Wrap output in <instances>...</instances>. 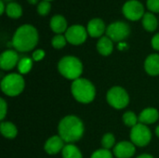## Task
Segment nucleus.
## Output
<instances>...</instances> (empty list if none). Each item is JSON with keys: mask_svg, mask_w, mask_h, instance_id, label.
Here are the masks:
<instances>
[{"mask_svg": "<svg viewBox=\"0 0 159 158\" xmlns=\"http://www.w3.org/2000/svg\"><path fill=\"white\" fill-rule=\"evenodd\" d=\"M152 139V132L146 125L138 123L135 127L131 128L130 140L135 146L144 147L148 145Z\"/></svg>", "mask_w": 159, "mask_h": 158, "instance_id": "obj_7", "label": "nucleus"}, {"mask_svg": "<svg viewBox=\"0 0 159 158\" xmlns=\"http://www.w3.org/2000/svg\"><path fill=\"white\" fill-rule=\"evenodd\" d=\"M106 100L110 106L117 110L126 108L129 103V96L127 90L118 86L113 87L107 91Z\"/></svg>", "mask_w": 159, "mask_h": 158, "instance_id": "obj_6", "label": "nucleus"}, {"mask_svg": "<svg viewBox=\"0 0 159 158\" xmlns=\"http://www.w3.org/2000/svg\"><path fill=\"white\" fill-rule=\"evenodd\" d=\"M0 7H1L0 14H3V13H4V10H5V7H4V3H3V1H0Z\"/></svg>", "mask_w": 159, "mask_h": 158, "instance_id": "obj_34", "label": "nucleus"}, {"mask_svg": "<svg viewBox=\"0 0 159 158\" xmlns=\"http://www.w3.org/2000/svg\"><path fill=\"white\" fill-rule=\"evenodd\" d=\"M130 33L129 26L122 21H116L110 24L106 29V34L112 41L120 42L126 39Z\"/></svg>", "mask_w": 159, "mask_h": 158, "instance_id": "obj_8", "label": "nucleus"}, {"mask_svg": "<svg viewBox=\"0 0 159 158\" xmlns=\"http://www.w3.org/2000/svg\"><path fill=\"white\" fill-rule=\"evenodd\" d=\"M87 31L91 37H100L105 31V24L103 20L99 18L92 19L88 24Z\"/></svg>", "mask_w": 159, "mask_h": 158, "instance_id": "obj_15", "label": "nucleus"}, {"mask_svg": "<svg viewBox=\"0 0 159 158\" xmlns=\"http://www.w3.org/2000/svg\"><path fill=\"white\" fill-rule=\"evenodd\" d=\"M143 25L145 30L149 32H154L157 27V20L153 13L147 12L143 15Z\"/></svg>", "mask_w": 159, "mask_h": 158, "instance_id": "obj_21", "label": "nucleus"}, {"mask_svg": "<svg viewBox=\"0 0 159 158\" xmlns=\"http://www.w3.org/2000/svg\"><path fill=\"white\" fill-rule=\"evenodd\" d=\"M33 67V60L30 59L29 57H22L20 59L19 63H18V70L19 73L22 75L31 71Z\"/></svg>", "mask_w": 159, "mask_h": 158, "instance_id": "obj_22", "label": "nucleus"}, {"mask_svg": "<svg viewBox=\"0 0 159 158\" xmlns=\"http://www.w3.org/2000/svg\"><path fill=\"white\" fill-rule=\"evenodd\" d=\"M66 42H67V40H66L65 36H63L62 34H57L52 38L51 44H52L53 47L60 49V48H62L66 45Z\"/></svg>", "mask_w": 159, "mask_h": 158, "instance_id": "obj_26", "label": "nucleus"}, {"mask_svg": "<svg viewBox=\"0 0 159 158\" xmlns=\"http://www.w3.org/2000/svg\"><path fill=\"white\" fill-rule=\"evenodd\" d=\"M2 92L9 97H16L20 95L25 87V81L20 74H9L4 76L1 80Z\"/></svg>", "mask_w": 159, "mask_h": 158, "instance_id": "obj_5", "label": "nucleus"}, {"mask_svg": "<svg viewBox=\"0 0 159 158\" xmlns=\"http://www.w3.org/2000/svg\"><path fill=\"white\" fill-rule=\"evenodd\" d=\"M88 35V31L82 25H73L65 32V37L67 42L72 45L83 44Z\"/></svg>", "mask_w": 159, "mask_h": 158, "instance_id": "obj_9", "label": "nucleus"}, {"mask_svg": "<svg viewBox=\"0 0 159 158\" xmlns=\"http://www.w3.org/2000/svg\"><path fill=\"white\" fill-rule=\"evenodd\" d=\"M64 143V141L59 135L52 136L46 142L44 149L48 155H56L62 151L65 146Z\"/></svg>", "mask_w": 159, "mask_h": 158, "instance_id": "obj_13", "label": "nucleus"}, {"mask_svg": "<svg viewBox=\"0 0 159 158\" xmlns=\"http://www.w3.org/2000/svg\"><path fill=\"white\" fill-rule=\"evenodd\" d=\"M58 70L63 77L75 81L80 78L83 73V64L76 57L65 56L60 60L58 63Z\"/></svg>", "mask_w": 159, "mask_h": 158, "instance_id": "obj_4", "label": "nucleus"}, {"mask_svg": "<svg viewBox=\"0 0 159 158\" xmlns=\"http://www.w3.org/2000/svg\"><path fill=\"white\" fill-rule=\"evenodd\" d=\"M0 130L1 134L7 139H14L18 135L17 127L11 122L2 121L0 125Z\"/></svg>", "mask_w": 159, "mask_h": 158, "instance_id": "obj_19", "label": "nucleus"}, {"mask_svg": "<svg viewBox=\"0 0 159 158\" xmlns=\"http://www.w3.org/2000/svg\"><path fill=\"white\" fill-rule=\"evenodd\" d=\"M71 92L75 101L81 103H90L96 96V88L94 85L86 78H78L73 81Z\"/></svg>", "mask_w": 159, "mask_h": 158, "instance_id": "obj_3", "label": "nucleus"}, {"mask_svg": "<svg viewBox=\"0 0 159 158\" xmlns=\"http://www.w3.org/2000/svg\"><path fill=\"white\" fill-rule=\"evenodd\" d=\"M97 49L102 56H108L113 52L114 45L113 41L108 36H102L97 43Z\"/></svg>", "mask_w": 159, "mask_h": 158, "instance_id": "obj_18", "label": "nucleus"}, {"mask_svg": "<svg viewBox=\"0 0 159 158\" xmlns=\"http://www.w3.org/2000/svg\"><path fill=\"white\" fill-rule=\"evenodd\" d=\"M147 7L153 12H159V0H147Z\"/></svg>", "mask_w": 159, "mask_h": 158, "instance_id": "obj_30", "label": "nucleus"}, {"mask_svg": "<svg viewBox=\"0 0 159 158\" xmlns=\"http://www.w3.org/2000/svg\"><path fill=\"white\" fill-rule=\"evenodd\" d=\"M152 46L154 49L159 50V33L157 34L153 38H152Z\"/></svg>", "mask_w": 159, "mask_h": 158, "instance_id": "obj_32", "label": "nucleus"}, {"mask_svg": "<svg viewBox=\"0 0 159 158\" xmlns=\"http://www.w3.org/2000/svg\"><path fill=\"white\" fill-rule=\"evenodd\" d=\"M136 158H154L151 155H148V154H143L141 156H139L138 157Z\"/></svg>", "mask_w": 159, "mask_h": 158, "instance_id": "obj_33", "label": "nucleus"}, {"mask_svg": "<svg viewBox=\"0 0 159 158\" xmlns=\"http://www.w3.org/2000/svg\"><path fill=\"white\" fill-rule=\"evenodd\" d=\"M7 102L6 101L1 98L0 99V119L3 121L7 115Z\"/></svg>", "mask_w": 159, "mask_h": 158, "instance_id": "obj_29", "label": "nucleus"}, {"mask_svg": "<svg viewBox=\"0 0 159 158\" xmlns=\"http://www.w3.org/2000/svg\"><path fill=\"white\" fill-rule=\"evenodd\" d=\"M44 57H45V51L42 50V49H37V50H35V51L33 53V55H32V59H33L34 61H41Z\"/></svg>", "mask_w": 159, "mask_h": 158, "instance_id": "obj_31", "label": "nucleus"}, {"mask_svg": "<svg viewBox=\"0 0 159 158\" xmlns=\"http://www.w3.org/2000/svg\"><path fill=\"white\" fill-rule=\"evenodd\" d=\"M7 14L8 17L13 18V19L20 18L22 14L21 7L18 3H15V2L9 3L7 7Z\"/></svg>", "mask_w": 159, "mask_h": 158, "instance_id": "obj_23", "label": "nucleus"}, {"mask_svg": "<svg viewBox=\"0 0 159 158\" xmlns=\"http://www.w3.org/2000/svg\"><path fill=\"white\" fill-rule=\"evenodd\" d=\"M116 144V138L114 136V134L112 133H106L103 135L102 139V145L103 149H111L115 146Z\"/></svg>", "mask_w": 159, "mask_h": 158, "instance_id": "obj_25", "label": "nucleus"}, {"mask_svg": "<svg viewBox=\"0 0 159 158\" xmlns=\"http://www.w3.org/2000/svg\"><path fill=\"white\" fill-rule=\"evenodd\" d=\"M156 134H157V136L159 138V126H157V129H156Z\"/></svg>", "mask_w": 159, "mask_h": 158, "instance_id": "obj_36", "label": "nucleus"}, {"mask_svg": "<svg viewBox=\"0 0 159 158\" xmlns=\"http://www.w3.org/2000/svg\"><path fill=\"white\" fill-rule=\"evenodd\" d=\"M45 1H50V0H45Z\"/></svg>", "mask_w": 159, "mask_h": 158, "instance_id": "obj_37", "label": "nucleus"}, {"mask_svg": "<svg viewBox=\"0 0 159 158\" xmlns=\"http://www.w3.org/2000/svg\"><path fill=\"white\" fill-rule=\"evenodd\" d=\"M123 13L130 20H138L144 15L143 6L137 0H129L123 7Z\"/></svg>", "mask_w": 159, "mask_h": 158, "instance_id": "obj_10", "label": "nucleus"}, {"mask_svg": "<svg viewBox=\"0 0 159 158\" xmlns=\"http://www.w3.org/2000/svg\"><path fill=\"white\" fill-rule=\"evenodd\" d=\"M37 1H38V0H28V2H29L30 4H32V5L36 4V3H37Z\"/></svg>", "mask_w": 159, "mask_h": 158, "instance_id": "obj_35", "label": "nucleus"}, {"mask_svg": "<svg viewBox=\"0 0 159 158\" xmlns=\"http://www.w3.org/2000/svg\"><path fill=\"white\" fill-rule=\"evenodd\" d=\"M123 122L126 126L128 127H130V128H133L135 127L138 122H139V116H137L133 112L131 111H128L126 112L124 115H123Z\"/></svg>", "mask_w": 159, "mask_h": 158, "instance_id": "obj_24", "label": "nucleus"}, {"mask_svg": "<svg viewBox=\"0 0 159 158\" xmlns=\"http://www.w3.org/2000/svg\"><path fill=\"white\" fill-rule=\"evenodd\" d=\"M144 69L149 75H159V54H151L146 58Z\"/></svg>", "mask_w": 159, "mask_h": 158, "instance_id": "obj_16", "label": "nucleus"}, {"mask_svg": "<svg viewBox=\"0 0 159 158\" xmlns=\"http://www.w3.org/2000/svg\"><path fill=\"white\" fill-rule=\"evenodd\" d=\"M38 42L36 29L29 24H24L17 29L12 38V46L20 52H27L35 47Z\"/></svg>", "mask_w": 159, "mask_h": 158, "instance_id": "obj_2", "label": "nucleus"}, {"mask_svg": "<svg viewBox=\"0 0 159 158\" xmlns=\"http://www.w3.org/2000/svg\"><path fill=\"white\" fill-rule=\"evenodd\" d=\"M50 4L48 3V1H42V2H40L39 3V5H38V7H37V11H38V13L40 14V15H43V16H45V15H47L48 12H49V10H50Z\"/></svg>", "mask_w": 159, "mask_h": 158, "instance_id": "obj_28", "label": "nucleus"}, {"mask_svg": "<svg viewBox=\"0 0 159 158\" xmlns=\"http://www.w3.org/2000/svg\"><path fill=\"white\" fill-rule=\"evenodd\" d=\"M62 158H83L82 153L73 143H67L61 151Z\"/></svg>", "mask_w": 159, "mask_h": 158, "instance_id": "obj_20", "label": "nucleus"}, {"mask_svg": "<svg viewBox=\"0 0 159 158\" xmlns=\"http://www.w3.org/2000/svg\"><path fill=\"white\" fill-rule=\"evenodd\" d=\"M159 118V113L157 109L149 107L142 111L139 115V123L143 125H151L156 123Z\"/></svg>", "mask_w": 159, "mask_h": 158, "instance_id": "obj_14", "label": "nucleus"}, {"mask_svg": "<svg viewBox=\"0 0 159 158\" xmlns=\"http://www.w3.org/2000/svg\"><path fill=\"white\" fill-rule=\"evenodd\" d=\"M50 28L54 33L61 34L67 31V21L62 16L55 15L50 20Z\"/></svg>", "mask_w": 159, "mask_h": 158, "instance_id": "obj_17", "label": "nucleus"}, {"mask_svg": "<svg viewBox=\"0 0 159 158\" xmlns=\"http://www.w3.org/2000/svg\"><path fill=\"white\" fill-rule=\"evenodd\" d=\"M90 158H113V154L110 152V150L107 149H100L95 151Z\"/></svg>", "mask_w": 159, "mask_h": 158, "instance_id": "obj_27", "label": "nucleus"}, {"mask_svg": "<svg viewBox=\"0 0 159 158\" xmlns=\"http://www.w3.org/2000/svg\"><path fill=\"white\" fill-rule=\"evenodd\" d=\"M85 128L82 120L75 115H67L63 117L58 126L59 136L67 143H73L79 141L84 135Z\"/></svg>", "mask_w": 159, "mask_h": 158, "instance_id": "obj_1", "label": "nucleus"}, {"mask_svg": "<svg viewBox=\"0 0 159 158\" xmlns=\"http://www.w3.org/2000/svg\"><path fill=\"white\" fill-rule=\"evenodd\" d=\"M136 152L135 145L131 142L122 141L118 142L113 150V154L116 158H130Z\"/></svg>", "mask_w": 159, "mask_h": 158, "instance_id": "obj_11", "label": "nucleus"}, {"mask_svg": "<svg viewBox=\"0 0 159 158\" xmlns=\"http://www.w3.org/2000/svg\"><path fill=\"white\" fill-rule=\"evenodd\" d=\"M19 55L14 50H6L0 56V67L5 71L13 69L19 63Z\"/></svg>", "mask_w": 159, "mask_h": 158, "instance_id": "obj_12", "label": "nucleus"}]
</instances>
